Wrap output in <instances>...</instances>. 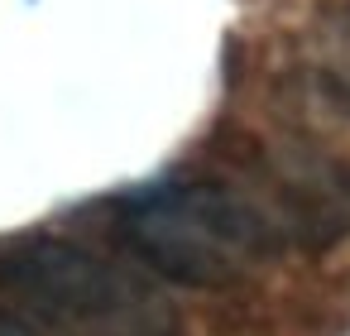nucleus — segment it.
Returning a JSON list of instances; mask_svg holds the SVG:
<instances>
[{"label":"nucleus","mask_w":350,"mask_h":336,"mask_svg":"<svg viewBox=\"0 0 350 336\" xmlns=\"http://www.w3.org/2000/svg\"><path fill=\"white\" fill-rule=\"evenodd\" d=\"M0 293L39 336H178L173 302L144 274L72 240L0 250Z\"/></svg>","instance_id":"nucleus-2"},{"label":"nucleus","mask_w":350,"mask_h":336,"mask_svg":"<svg viewBox=\"0 0 350 336\" xmlns=\"http://www.w3.org/2000/svg\"><path fill=\"white\" fill-rule=\"evenodd\" d=\"M0 336H39L20 312H5V307H0Z\"/></svg>","instance_id":"nucleus-4"},{"label":"nucleus","mask_w":350,"mask_h":336,"mask_svg":"<svg viewBox=\"0 0 350 336\" xmlns=\"http://www.w3.org/2000/svg\"><path fill=\"white\" fill-rule=\"evenodd\" d=\"M130 250L163 279L192 288H221L250 274L259 259L297 245L283 202L230 183H168L135 192L120 207Z\"/></svg>","instance_id":"nucleus-1"},{"label":"nucleus","mask_w":350,"mask_h":336,"mask_svg":"<svg viewBox=\"0 0 350 336\" xmlns=\"http://www.w3.org/2000/svg\"><path fill=\"white\" fill-rule=\"evenodd\" d=\"M317 58H321V73L350 92V0H340V5H331L317 25Z\"/></svg>","instance_id":"nucleus-3"}]
</instances>
